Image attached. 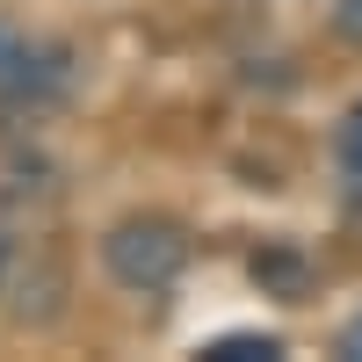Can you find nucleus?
<instances>
[{"label":"nucleus","mask_w":362,"mask_h":362,"mask_svg":"<svg viewBox=\"0 0 362 362\" xmlns=\"http://www.w3.org/2000/svg\"><path fill=\"white\" fill-rule=\"evenodd\" d=\"M341 355H355V362H362V312L341 326Z\"/></svg>","instance_id":"423d86ee"},{"label":"nucleus","mask_w":362,"mask_h":362,"mask_svg":"<svg viewBox=\"0 0 362 362\" xmlns=\"http://www.w3.org/2000/svg\"><path fill=\"white\" fill-rule=\"evenodd\" d=\"M189 232H181L174 218H160V210H138V218H116L109 232H102V268L124 290H167V283H181V268H189Z\"/></svg>","instance_id":"f257e3e1"},{"label":"nucleus","mask_w":362,"mask_h":362,"mask_svg":"<svg viewBox=\"0 0 362 362\" xmlns=\"http://www.w3.org/2000/svg\"><path fill=\"white\" fill-rule=\"evenodd\" d=\"M210 355H218V362H247V355H283V348L268 341V334L261 341L254 334H225V341H210Z\"/></svg>","instance_id":"20e7f679"},{"label":"nucleus","mask_w":362,"mask_h":362,"mask_svg":"<svg viewBox=\"0 0 362 362\" xmlns=\"http://www.w3.org/2000/svg\"><path fill=\"white\" fill-rule=\"evenodd\" d=\"M341 167H348V174L362 181V102H355V109L341 116Z\"/></svg>","instance_id":"39448f33"},{"label":"nucleus","mask_w":362,"mask_h":362,"mask_svg":"<svg viewBox=\"0 0 362 362\" xmlns=\"http://www.w3.org/2000/svg\"><path fill=\"white\" fill-rule=\"evenodd\" d=\"M66 80V58L51 44H29L15 29H0V102H44Z\"/></svg>","instance_id":"f03ea898"},{"label":"nucleus","mask_w":362,"mask_h":362,"mask_svg":"<svg viewBox=\"0 0 362 362\" xmlns=\"http://www.w3.org/2000/svg\"><path fill=\"white\" fill-rule=\"evenodd\" d=\"M254 276H261V283H276L283 297H305V261H297L290 247H276V254H254Z\"/></svg>","instance_id":"7ed1b4c3"}]
</instances>
